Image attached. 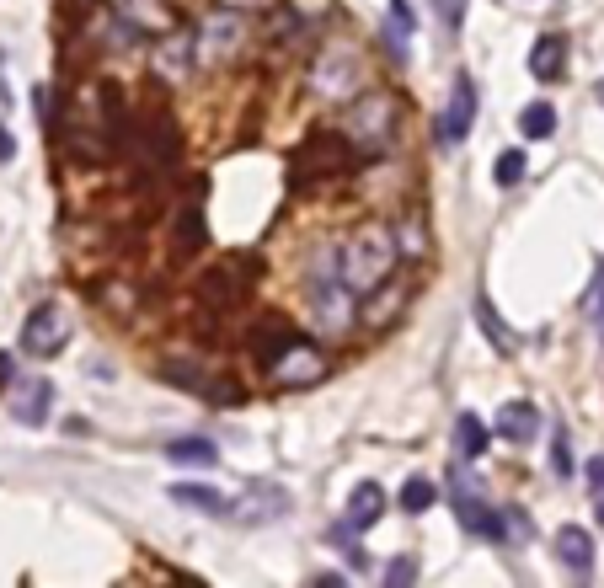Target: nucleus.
<instances>
[{"label": "nucleus", "mask_w": 604, "mask_h": 588, "mask_svg": "<svg viewBox=\"0 0 604 588\" xmlns=\"http://www.w3.org/2000/svg\"><path fill=\"white\" fill-rule=\"evenodd\" d=\"M551 471H556V476H572V444H567V428H556V439H551Z\"/></svg>", "instance_id": "27"}, {"label": "nucleus", "mask_w": 604, "mask_h": 588, "mask_svg": "<svg viewBox=\"0 0 604 588\" xmlns=\"http://www.w3.org/2000/svg\"><path fill=\"white\" fill-rule=\"evenodd\" d=\"M503 524H508V535H514V540H530V535H535L530 514H519V508H508V514H503Z\"/></svg>", "instance_id": "30"}, {"label": "nucleus", "mask_w": 604, "mask_h": 588, "mask_svg": "<svg viewBox=\"0 0 604 588\" xmlns=\"http://www.w3.org/2000/svg\"><path fill=\"white\" fill-rule=\"evenodd\" d=\"M487 444H492V433H487L482 417H476V412H460L455 417V450H460V460H482Z\"/></svg>", "instance_id": "18"}, {"label": "nucleus", "mask_w": 604, "mask_h": 588, "mask_svg": "<svg viewBox=\"0 0 604 588\" xmlns=\"http://www.w3.org/2000/svg\"><path fill=\"white\" fill-rule=\"evenodd\" d=\"M498 188H514V182H524V150H503L498 156Z\"/></svg>", "instance_id": "25"}, {"label": "nucleus", "mask_w": 604, "mask_h": 588, "mask_svg": "<svg viewBox=\"0 0 604 588\" xmlns=\"http://www.w3.org/2000/svg\"><path fill=\"white\" fill-rule=\"evenodd\" d=\"M166 460H177V466H214L220 460V450H214V439H172L166 444Z\"/></svg>", "instance_id": "21"}, {"label": "nucleus", "mask_w": 604, "mask_h": 588, "mask_svg": "<svg viewBox=\"0 0 604 588\" xmlns=\"http://www.w3.org/2000/svg\"><path fill=\"white\" fill-rule=\"evenodd\" d=\"M49 407H54V380L49 375H27L11 385V417L27 428H43L49 423Z\"/></svg>", "instance_id": "9"}, {"label": "nucleus", "mask_w": 604, "mask_h": 588, "mask_svg": "<svg viewBox=\"0 0 604 588\" xmlns=\"http://www.w3.org/2000/svg\"><path fill=\"white\" fill-rule=\"evenodd\" d=\"M246 38H252V17H246L241 6H220V11H209L204 27H198V70H209V65H230L241 49H246Z\"/></svg>", "instance_id": "3"}, {"label": "nucleus", "mask_w": 604, "mask_h": 588, "mask_svg": "<svg viewBox=\"0 0 604 588\" xmlns=\"http://www.w3.org/2000/svg\"><path fill=\"white\" fill-rule=\"evenodd\" d=\"M161 380H166V385H177V391L204 396V401H230V396H236V391H225V385L204 380V369L188 364V359H166V364H161Z\"/></svg>", "instance_id": "12"}, {"label": "nucleus", "mask_w": 604, "mask_h": 588, "mask_svg": "<svg viewBox=\"0 0 604 588\" xmlns=\"http://www.w3.org/2000/svg\"><path fill=\"white\" fill-rule=\"evenodd\" d=\"M433 503H439V487H433L428 476H407V487H401V508H407V514H428Z\"/></svg>", "instance_id": "23"}, {"label": "nucleus", "mask_w": 604, "mask_h": 588, "mask_svg": "<svg viewBox=\"0 0 604 588\" xmlns=\"http://www.w3.org/2000/svg\"><path fill=\"white\" fill-rule=\"evenodd\" d=\"M134 139H139V156H145L150 166H172L177 134H172V118H166V113H145L134 123Z\"/></svg>", "instance_id": "10"}, {"label": "nucleus", "mask_w": 604, "mask_h": 588, "mask_svg": "<svg viewBox=\"0 0 604 588\" xmlns=\"http://www.w3.org/2000/svg\"><path fill=\"white\" fill-rule=\"evenodd\" d=\"M337 252H343V278H348V289H353V294H375L385 278L396 273V257H401L396 225L369 220V225L353 230V236L337 246Z\"/></svg>", "instance_id": "1"}, {"label": "nucleus", "mask_w": 604, "mask_h": 588, "mask_svg": "<svg viewBox=\"0 0 604 588\" xmlns=\"http://www.w3.org/2000/svg\"><path fill=\"white\" fill-rule=\"evenodd\" d=\"M337 129H343L359 150H380L385 139L396 134V97L391 91H359V97H348Z\"/></svg>", "instance_id": "2"}, {"label": "nucleus", "mask_w": 604, "mask_h": 588, "mask_svg": "<svg viewBox=\"0 0 604 588\" xmlns=\"http://www.w3.org/2000/svg\"><path fill=\"white\" fill-rule=\"evenodd\" d=\"M471 123H476V86H471V75H455L449 102L439 113V139H444V145H460V139L471 134Z\"/></svg>", "instance_id": "8"}, {"label": "nucleus", "mask_w": 604, "mask_h": 588, "mask_svg": "<svg viewBox=\"0 0 604 588\" xmlns=\"http://www.w3.org/2000/svg\"><path fill=\"white\" fill-rule=\"evenodd\" d=\"M311 86H316L327 102L359 97V91H364V65H359V54L343 49V43H337V49H327V54H321L316 65H311Z\"/></svg>", "instance_id": "4"}, {"label": "nucleus", "mask_w": 604, "mask_h": 588, "mask_svg": "<svg viewBox=\"0 0 604 588\" xmlns=\"http://www.w3.org/2000/svg\"><path fill=\"white\" fill-rule=\"evenodd\" d=\"M11 156H17V139H11L6 129H0V161H11Z\"/></svg>", "instance_id": "34"}, {"label": "nucleus", "mask_w": 604, "mask_h": 588, "mask_svg": "<svg viewBox=\"0 0 604 588\" xmlns=\"http://www.w3.org/2000/svg\"><path fill=\"white\" fill-rule=\"evenodd\" d=\"M562 70H567V38L562 33H546L535 43V54H530V75L535 81H562Z\"/></svg>", "instance_id": "16"}, {"label": "nucleus", "mask_w": 604, "mask_h": 588, "mask_svg": "<svg viewBox=\"0 0 604 588\" xmlns=\"http://www.w3.org/2000/svg\"><path fill=\"white\" fill-rule=\"evenodd\" d=\"M519 129H524V139H551L556 134V107L551 102H530L519 113Z\"/></svg>", "instance_id": "22"}, {"label": "nucleus", "mask_w": 604, "mask_h": 588, "mask_svg": "<svg viewBox=\"0 0 604 588\" xmlns=\"http://www.w3.org/2000/svg\"><path fill=\"white\" fill-rule=\"evenodd\" d=\"M172 503H182V508H198V514H236V508H230V498H220V492L214 487H193V482H177L172 487Z\"/></svg>", "instance_id": "19"}, {"label": "nucleus", "mask_w": 604, "mask_h": 588, "mask_svg": "<svg viewBox=\"0 0 604 588\" xmlns=\"http://www.w3.org/2000/svg\"><path fill=\"white\" fill-rule=\"evenodd\" d=\"M594 321H599V332H604V268L594 278Z\"/></svg>", "instance_id": "31"}, {"label": "nucleus", "mask_w": 604, "mask_h": 588, "mask_svg": "<svg viewBox=\"0 0 604 588\" xmlns=\"http://www.w3.org/2000/svg\"><path fill=\"white\" fill-rule=\"evenodd\" d=\"M380 514H385V487L380 482H359V487H353V498H348V508H343V524L369 530Z\"/></svg>", "instance_id": "15"}, {"label": "nucleus", "mask_w": 604, "mask_h": 588, "mask_svg": "<svg viewBox=\"0 0 604 588\" xmlns=\"http://www.w3.org/2000/svg\"><path fill=\"white\" fill-rule=\"evenodd\" d=\"M535 433H540V412L530 407V401H508V407L498 412V439L503 444H514V450H519V444L535 439Z\"/></svg>", "instance_id": "14"}, {"label": "nucleus", "mask_w": 604, "mask_h": 588, "mask_svg": "<svg viewBox=\"0 0 604 588\" xmlns=\"http://www.w3.org/2000/svg\"><path fill=\"white\" fill-rule=\"evenodd\" d=\"M225 6H241V11H252V6H268V0H225Z\"/></svg>", "instance_id": "36"}, {"label": "nucleus", "mask_w": 604, "mask_h": 588, "mask_svg": "<svg viewBox=\"0 0 604 588\" xmlns=\"http://www.w3.org/2000/svg\"><path fill=\"white\" fill-rule=\"evenodd\" d=\"M439 11H444L449 27H460V0H439Z\"/></svg>", "instance_id": "33"}, {"label": "nucleus", "mask_w": 604, "mask_h": 588, "mask_svg": "<svg viewBox=\"0 0 604 588\" xmlns=\"http://www.w3.org/2000/svg\"><path fill=\"white\" fill-rule=\"evenodd\" d=\"M412 578H417V562H412V556H401V562H391V567H385V583H391V588L412 583Z\"/></svg>", "instance_id": "29"}, {"label": "nucleus", "mask_w": 604, "mask_h": 588, "mask_svg": "<svg viewBox=\"0 0 604 588\" xmlns=\"http://www.w3.org/2000/svg\"><path fill=\"white\" fill-rule=\"evenodd\" d=\"M588 492H604V455L588 466Z\"/></svg>", "instance_id": "32"}, {"label": "nucleus", "mask_w": 604, "mask_h": 588, "mask_svg": "<svg viewBox=\"0 0 604 588\" xmlns=\"http://www.w3.org/2000/svg\"><path fill=\"white\" fill-rule=\"evenodd\" d=\"M396 246L401 257H428V225H423V209H407L396 220Z\"/></svg>", "instance_id": "20"}, {"label": "nucleus", "mask_w": 604, "mask_h": 588, "mask_svg": "<svg viewBox=\"0 0 604 588\" xmlns=\"http://www.w3.org/2000/svg\"><path fill=\"white\" fill-rule=\"evenodd\" d=\"M65 343H70V311L54 300L38 305L22 327V353L27 359H54V353H65Z\"/></svg>", "instance_id": "5"}, {"label": "nucleus", "mask_w": 604, "mask_h": 588, "mask_svg": "<svg viewBox=\"0 0 604 588\" xmlns=\"http://www.w3.org/2000/svg\"><path fill=\"white\" fill-rule=\"evenodd\" d=\"M268 375H273L278 385H316V380H327V375H332V364H327V353H321L316 343L294 337V343L268 364Z\"/></svg>", "instance_id": "7"}, {"label": "nucleus", "mask_w": 604, "mask_h": 588, "mask_svg": "<svg viewBox=\"0 0 604 588\" xmlns=\"http://www.w3.org/2000/svg\"><path fill=\"white\" fill-rule=\"evenodd\" d=\"M417 33V17H412V6L407 0H391V38L401 43V38H412Z\"/></svg>", "instance_id": "26"}, {"label": "nucleus", "mask_w": 604, "mask_h": 588, "mask_svg": "<svg viewBox=\"0 0 604 588\" xmlns=\"http://www.w3.org/2000/svg\"><path fill=\"white\" fill-rule=\"evenodd\" d=\"M156 65L161 75H172V81H182V75L198 70V33H172L156 43Z\"/></svg>", "instance_id": "11"}, {"label": "nucleus", "mask_w": 604, "mask_h": 588, "mask_svg": "<svg viewBox=\"0 0 604 588\" xmlns=\"http://www.w3.org/2000/svg\"><path fill=\"white\" fill-rule=\"evenodd\" d=\"M599 107H604V81H599Z\"/></svg>", "instance_id": "38"}, {"label": "nucleus", "mask_w": 604, "mask_h": 588, "mask_svg": "<svg viewBox=\"0 0 604 588\" xmlns=\"http://www.w3.org/2000/svg\"><path fill=\"white\" fill-rule=\"evenodd\" d=\"M476 316H482V327H487V337H492V348H498V353H514V348H519L514 337H508V327L498 321V311H492L487 294H476Z\"/></svg>", "instance_id": "24"}, {"label": "nucleus", "mask_w": 604, "mask_h": 588, "mask_svg": "<svg viewBox=\"0 0 604 588\" xmlns=\"http://www.w3.org/2000/svg\"><path fill=\"white\" fill-rule=\"evenodd\" d=\"M455 514H460V524H466L471 535H482V540H508V524H503V514H492V508H487L482 498L455 503Z\"/></svg>", "instance_id": "17"}, {"label": "nucleus", "mask_w": 604, "mask_h": 588, "mask_svg": "<svg viewBox=\"0 0 604 588\" xmlns=\"http://www.w3.org/2000/svg\"><path fill=\"white\" fill-rule=\"evenodd\" d=\"M594 508H599V524H604V492H594Z\"/></svg>", "instance_id": "37"}, {"label": "nucleus", "mask_w": 604, "mask_h": 588, "mask_svg": "<svg viewBox=\"0 0 604 588\" xmlns=\"http://www.w3.org/2000/svg\"><path fill=\"white\" fill-rule=\"evenodd\" d=\"M556 556H562L578 578H588V572H594V535H588L583 524H562V530H556Z\"/></svg>", "instance_id": "13"}, {"label": "nucleus", "mask_w": 604, "mask_h": 588, "mask_svg": "<svg viewBox=\"0 0 604 588\" xmlns=\"http://www.w3.org/2000/svg\"><path fill=\"white\" fill-rule=\"evenodd\" d=\"M353 139L337 129V134H311L305 139V150H300V182H311V177H343V166L353 161Z\"/></svg>", "instance_id": "6"}, {"label": "nucleus", "mask_w": 604, "mask_h": 588, "mask_svg": "<svg viewBox=\"0 0 604 588\" xmlns=\"http://www.w3.org/2000/svg\"><path fill=\"white\" fill-rule=\"evenodd\" d=\"M278 43H305V22L294 17V11H284V17H278Z\"/></svg>", "instance_id": "28"}, {"label": "nucleus", "mask_w": 604, "mask_h": 588, "mask_svg": "<svg viewBox=\"0 0 604 588\" xmlns=\"http://www.w3.org/2000/svg\"><path fill=\"white\" fill-rule=\"evenodd\" d=\"M0 385H11V359L0 353Z\"/></svg>", "instance_id": "35"}]
</instances>
